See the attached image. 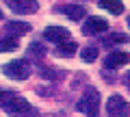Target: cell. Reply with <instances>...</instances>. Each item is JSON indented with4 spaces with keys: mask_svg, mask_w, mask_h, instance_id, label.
Listing matches in <instances>:
<instances>
[{
    "mask_svg": "<svg viewBox=\"0 0 130 117\" xmlns=\"http://www.w3.org/2000/svg\"><path fill=\"white\" fill-rule=\"evenodd\" d=\"M100 93H98V89H93V87H87L83 93V98L78 100V104H76V108H78L80 113H85V115H98L100 113Z\"/></svg>",
    "mask_w": 130,
    "mask_h": 117,
    "instance_id": "1",
    "label": "cell"
},
{
    "mask_svg": "<svg viewBox=\"0 0 130 117\" xmlns=\"http://www.w3.org/2000/svg\"><path fill=\"white\" fill-rule=\"evenodd\" d=\"M30 63L24 61V59H20V61H9L2 65V74L7 76V78L11 80H18V82H22V80H26L28 76H30Z\"/></svg>",
    "mask_w": 130,
    "mask_h": 117,
    "instance_id": "2",
    "label": "cell"
},
{
    "mask_svg": "<svg viewBox=\"0 0 130 117\" xmlns=\"http://www.w3.org/2000/svg\"><path fill=\"white\" fill-rule=\"evenodd\" d=\"M7 113H9V115H35V106H32L26 98L15 95L13 102L7 106Z\"/></svg>",
    "mask_w": 130,
    "mask_h": 117,
    "instance_id": "3",
    "label": "cell"
},
{
    "mask_svg": "<svg viewBox=\"0 0 130 117\" xmlns=\"http://www.w3.org/2000/svg\"><path fill=\"white\" fill-rule=\"evenodd\" d=\"M5 2H7V7H9L11 11H15V13H20V15L37 13V9H39L37 0H5Z\"/></svg>",
    "mask_w": 130,
    "mask_h": 117,
    "instance_id": "4",
    "label": "cell"
},
{
    "mask_svg": "<svg viewBox=\"0 0 130 117\" xmlns=\"http://www.w3.org/2000/svg\"><path fill=\"white\" fill-rule=\"evenodd\" d=\"M108 28V22L104 18H87L83 26V33L85 35H100V33H106Z\"/></svg>",
    "mask_w": 130,
    "mask_h": 117,
    "instance_id": "5",
    "label": "cell"
},
{
    "mask_svg": "<svg viewBox=\"0 0 130 117\" xmlns=\"http://www.w3.org/2000/svg\"><path fill=\"white\" fill-rule=\"evenodd\" d=\"M43 37H46L48 41H52V43H63V41H67V39H72V35H70V30H67V28L48 26L46 33H43Z\"/></svg>",
    "mask_w": 130,
    "mask_h": 117,
    "instance_id": "6",
    "label": "cell"
},
{
    "mask_svg": "<svg viewBox=\"0 0 130 117\" xmlns=\"http://www.w3.org/2000/svg\"><path fill=\"white\" fill-rule=\"evenodd\" d=\"M126 111V100L121 95H111L106 100V113L108 115H121Z\"/></svg>",
    "mask_w": 130,
    "mask_h": 117,
    "instance_id": "7",
    "label": "cell"
},
{
    "mask_svg": "<svg viewBox=\"0 0 130 117\" xmlns=\"http://www.w3.org/2000/svg\"><path fill=\"white\" fill-rule=\"evenodd\" d=\"M126 63H128V54H126V52H113V54L106 56L104 67H106V70H117V67L126 65Z\"/></svg>",
    "mask_w": 130,
    "mask_h": 117,
    "instance_id": "8",
    "label": "cell"
},
{
    "mask_svg": "<svg viewBox=\"0 0 130 117\" xmlns=\"http://www.w3.org/2000/svg\"><path fill=\"white\" fill-rule=\"evenodd\" d=\"M61 11H63L65 15L70 20H74V22H80V20L87 15V11L83 9V7H78V5H67V7H61Z\"/></svg>",
    "mask_w": 130,
    "mask_h": 117,
    "instance_id": "9",
    "label": "cell"
},
{
    "mask_svg": "<svg viewBox=\"0 0 130 117\" xmlns=\"http://www.w3.org/2000/svg\"><path fill=\"white\" fill-rule=\"evenodd\" d=\"M56 54L59 56H63V59H67V56H74L76 54V46L78 43L76 41H72V39H67V41H63V43H56Z\"/></svg>",
    "mask_w": 130,
    "mask_h": 117,
    "instance_id": "10",
    "label": "cell"
},
{
    "mask_svg": "<svg viewBox=\"0 0 130 117\" xmlns=\"http://www.w3.org/2000/svg\"><path fill=\"white\" fill-rule=\"evenodd\" d=\"M100 7H102L104 11H111L113 15L124 13V5H121V0H100Z\"/></svg>",
    "mask_w": 130,
    "mask_h": 117,
    "instance_id": "11",
    "label": "cell"
},
{
    "mask_svg": "<svg viewBox=\"0 0 130 117\" xmlns=\"http://www.w3.org/2000/svg\"><path fill=\"white\" fill-rule=\"evenodd\" d=\"M7 30L11 35H26L30 30V24H26V22H7Z\"/></svg>",
    "mask_w": 130,
    "mask_h": 117,
    "instance_id": "12",
    "label": "cell"
},
{
    "mask_svg": "<svg viewBox=\"0 0 130 117\" xmlns=\"http://www.w3.org/2000/svg\"><path fill=\"white\" fill-rule=\"evenodd\" d=\"M80 56H83V61H85V63H93V61L98 59V48H95V46H87V48H83Z\"/></svg>",
    "mask_w": 130,
    "mask_h": 117,
    "instance_id": "13",
    "label": "cell"
},
{
    "mask_svg": "<svg viewBox=\"0 0 130 117\" xmlns=\"http://www.w3.org/2000/svg\"><path fill=\"white\" fill-rule=\"evenodd\" d=\"M18 48V37H7V39H0V52H11Z\"/></svg>",
    "mask_w": 130,
    "mask_h": 117,
    "instance_id": "14",
    "label": "cell"
},
{
    "mask_svg": "<svg viewBox=\"0 0 130 117\" xmlns=\"http://www.w3.org/2000/svg\"><path fill=\"white\" fill-rule=\"evenodd\" d=\"M15 95H18V93H13V91H0V108H2V111H7V106L13 102Z\"/></svg>",
    "mask_w": 130,
    "mask_h": 117,
    "instance_id": "15",
    "label": "cell"
},
{
    "mask_svg": "<svg viewBox=\"0 0 130 117\" xmlns=\"http://www.w3.org/2000/svg\"><path fill=\"white\" fill-rule=\"evenodd\" d=\"M126 39H128V37L119 33V35H113V37H108L106 41H104V46H113V43H121V41H126Z\"/></svg>",
    "mask_w": 130,
    "mask_h": 117,
    "instance_id": "16",
    "label": "cell"
},
{
    "mask_svg": "<svg viewBox=\"0 0 130 117\" xmlns=\"http://www.w3.org/2000/svg\"><path fill=\"white\" fill-rule=\"evenodd\" d=\"M0 20H2V11H0Z\"/></svg>",
    "mask_w": 130,
    "mask_h": 117,
    "instance_id": "17",
    "label": "cell"
}]
</instances>
